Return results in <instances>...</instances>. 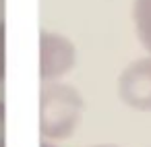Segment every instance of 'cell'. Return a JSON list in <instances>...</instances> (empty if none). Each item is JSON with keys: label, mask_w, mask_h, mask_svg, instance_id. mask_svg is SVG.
<instances>
[{"label": "cell", "mask_w": 151, "mask_h": 147, "mask_svg": "<svg viewBox=\"0 0 151 147\" xmlns=\"http://www.w3.org/2000/svg\"><path fill=\"white\" fill-rule=\"evenodd\" d=\"M6 79V25L0 21V83Z\"/></svg>", "instance_id": "5b68a950"}, {"label": "cell", "mask_w": 151, "mask_h": 147, "mask_svg": "<svg viewBox=\"0 0 151 147\" xmlns=\"http://www.w3.org/2000/svg\"><path fill=\"white\" fill-rule=\"evenodd\" d=\"M85 102L75 85L46 81L40 91V133L48 141H62L75 135L83 118Z\"/></svg>", "instance_id": "6da1fadb"}, {"label": "cell", "mask_w": 151, "mask_h": 147, "mask_svg": "<svg viewBox=\"0 0 151 147\" xmlns=\"http://www.w3.org/2000/svg\"><path fill=\"white\" fill-rule=\"evenodd\" d=\"M122 104L137 112H151V54L128 62L116 81Z\"/></svg>", "instance_id": "3957f363"}, {"label": "cell", "mask_w": 151, "mask_h": 147, "mask_svg": "<svg viewBox=\"0 0 151 147\" xmlns=\"http://www.w3.org/2000/svg\"><path fill=\"white\" fill-rule=\"evenodd\" d=\"M0 147H6V106L0 99Z\"/></svg>", "instance_id": "8992f818"}, {"label": "cell", "mask_w": 151, "mask_h": 147, "mask_svg": "<svg viewBox=\"0 0 151 147\" xmlns=\"http://www.w3.org/2000/svg\"><path fill=\"white\" fill-rule=\"evenodd\" d=\"M77 64V46L62 33H40V79L58 81L68 75Z\"/></svg>", "instance_id": "7a4b0ae2"}, {"label": "cell", "mask_w": 151, "mask_h": 147, "mask_svg": "<svg viewBox=\"0 0 151 147\" xmlns=\"http://www.w3.org/2000/svg\"><path fill=\"white\" fill-rule=\"evenodd\" d=\"M93 147H120V145H114V143H101V145H93Z\"/></svg>", "instance_id": "52a82bcc"}, {"label": "cell", "mask_w": 151, "mask_h": 147, "mask_svg": "<svg viewBox=\"0 0 151 147\" xmlns=\"http://www.w3.org/2000/svg\"><path fill=\"white\" fill-rule=\"evenodd\" d=\"M132 25L141 46L151 54V0H132Z\"/></svg>", "instance_id": "277c9868"}]
</instances>
